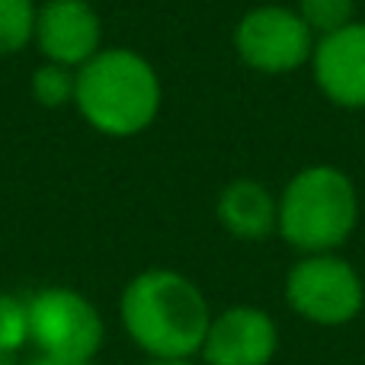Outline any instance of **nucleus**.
Returning <instances> with one entry per match:
<instances>
[{
	"mask_svg": "<svg viewBox=\"0 0 365 365\" xmlns=\"http://www.w3.org/2000/svg\"><path fill=\"white\" fill-rule=\"evenodd\" d=\"M160 74L141 51L103 45L77 68L74 106L93 132L106 138H135L160 115Z\"/></svg>",
	"mask_w": 365,
	"mask_h": 365,
	"instance_id": "2",
	"label": "nucleus"
},
{
	"mask_svg": "<svg viewBox=\"0 0 365 365\" xmlns=\"http://www.w3.org/2000/svg\"><path fill=\"white\" fill-rule=\"evenodd\" d=\"M276 353V321L257 304H231L212 314L199 356L205 365H269Z\"/></svg>",
	"mask_w": 365,
	"mask_h": 365,
	"instance_id": "7",
	"label": "nucleus"
},
{
	"mask_svg": "<svg viewBox=\"0 0 365 365\" xmlns=\"http://www.w3.org/2000/svg\"><path fill=\"white\" fill-rule=\"evenodd\" d=\"M29 365H96V362H71V359H51V356H36Z\"/></svg>",
	"mask_w": 365,
	"mask_h": 365,
	"instance_id": "15",
	"label": "nucleus"
},
{
	"mask_svg": "<svg viewBox=\"0 0 365 365\" xmlns=\"http://www.w3.org/2000/svg\"><path fill=\"white\" fill-rule=\"evenodd\" d=\"M29 346V304L10 292H0V356L13 359Z\"/></svg>",
	"mask_w": 365,
	"mask_h": 365,
	"instance_id": "13",
	"label": "nucleus"
},
{
	"mask_svg": "<svg viewBox=\"0 0 365 365\" xmlns=\"http://www.w3.org/2000/svg\"><path fill=\"white\" fill-rule=\"evenodd\" d=\"M29 343L38 356L71 362H93L106 340L103 314L87 295L68 285H45L26 298Z\"/></svg>",
	"mask_w": 365,
	"mask_h": 365,
	"instance_id": "4",
	"label": "nucleus"
},
{
	"mask_svg": "<svg viewBox=\"0 0 365 365\" xmlns=\"http://www.w3.org/2000/svg\"><path fill=\"white\" fill-rule=\"evenodd\" d=\"M0 365H13V362H10V359H4V356H0Z\"/></svg>",
	"mask_w": 365,
	"mask_h": 365,
	"instance_id": "17",
	"label": "nucleus"
},
{
	"mask_svg": "<svg viewBox=\"0 0 365 365\" xmlns=\"http://www.w3.org/2000/svg\"><path fill=\"white\" fill-rule=\"evenodd\" d=\"M148 365H192V362H158V359H151Z\"/></svg>",
	"mask_w": 365,
	"mask_h": 365,
	"instance_id": "16",
	"label": "nucleus"
},
{
	"mask_svg": "<svg viewBox=\"0 0 365 365\" xmlns=\"http://www.w3.org/2000/svg\"><path fill=\"white\" fill-rule=\"evenodd\" d=\"M298 16L308 23L314 38L330 36L356 19V0H298Z\"/></svg>",
	"mask_w": 365,
	"mask_h": 365,
	"instance_id": "14",
	"label": "nucleus"
},
{
	"mask_svg": "<svg viewBox=\"0 0 365 365\" xmlns=\"http://www.w3.org/2000/svg\"><path fill=\"white\" fill-rule=\"evenodd\" d=\"M359 189L334 164L298 170L279 192V237L298 253H336L359 225Z\"/></svg>",
	"mask_w": 365,
	"mask_h": 365,
	"instance_id": "3",
	"label": "nucleus"
},
{
	"mask_svg": "<svg viewBox=\"0 0 365 365\" xmlns=\"http://www.w3.org/2000/svg\"><path fill=\"white\" fill-rule=\"evenodd\" d=\"M119 317L128 340L158 362H189L202 353L212 308L177 269H145L122 289Z\"/></svg>",
	"mask_w": 365,
	"mask_h": 365,
	"instance_id": "1",
	"label": "nucleus"
},
{
	"mask_svg": "<svg viewBox=\"0 0 365 365\" xmlns=\"http://www.w3.org/2000/svg\"><path fill=\"white\" fill-rule=\"evenodd\" d=\"M314 83L334 106L365 109V19L321 36L311 55Z\"/></svg>",
	"mask_w": 365,
	"mask_h": 365,
	"instance_id": "9",
	"label": "nucleus"
},
{
	"mask_svg": "<svg viewBox=\"0 0 365 365\" xmlns=\"http://www.w3.org/2000/svg\"><path fill=\"white\" fill-rule=\"evenodd\" d=\"M36 0H0V58L19 55L36 36Z\"/></svg>",
	"mask_w": 365,
	"mask_h": 365,
	"instance_id": "11",
	"label": "nucleus"
},
{
	"mask_svg": "<svg viewBox=\"0 0 365 365\" xmlns=\"http://www.w3.org/2000/svg\"><path fill=\"white\" fill-rule=\"evenodd\" d=\"M285 302L302 321L343 327L365 308V282L340 253H304L285 276Z\"/></svg>",
	"mask_w": 365,
	"mask_h": 365,
	"instance_id": "5",
	"label": "nucleus"
},
{
	"mask_svg": "<svg viewBox=\"0 0 365 365\" xmlns=\"http://www.w3.org/2000/svg\"><path fill=\"white\" fill-rule=\"evenodd\" d=\"M314 32L308 29L295 6L259 4L240 16L234 29V48L240 61L259 74H292L311 64Z\"/></svg>",
	"mask_w": 365,
	"mask_h": 365,
	"instance_id": "6",
	"label": "nucleus"
},
{
	"mask_svg": "<svg viewBox=\"0 0 365 365\" xmlns=\"http://www.w3.org/2000/svg\"><path fill=\"white\" fill-rule=\"evenodd\" d=\"M215 215L234 240L259 244L279 234V199L259 180H231L221 189Z\"/></svg>",
	"mask_w": 365,
	"mask_h": 365,
	"instance_id": "10",
	"label": "nucleus"
},
{
	"mask_svg": "<svg viewBox=\"0 0 365 365\" xmlns=\"http://www.w3.org/2000/svg\"><path fill=\"white\" fill-rule=\"evenodd\" d=\"M32 96L38 106L45 109H64L74 106V93H77V71L64 68L55 61H42L32 74Z\"/></svg>",
	"mask_w": 365,
	"mask_h": 365,
	"instance_id": "12",
	"label": "nucleus"
},
{
	"mask_svg": "<svg viewBox=\"0 0 365 365\" xmlns=\"http://www.w3.org/2000/svg\"><path fill=\"white\" fill-rule=\"evenodd\" d=\"M32 42L45 61L77 71L103 48V19L90 0H45L36 10Z\"/></svg>",
	"mask_w": 365,
	"mask_h": 365,
	"instance_id": "8",
	"label": "nucleus"
}]
</instances>
